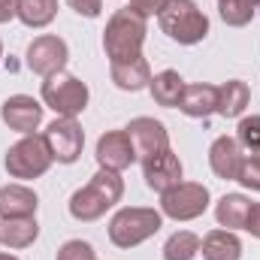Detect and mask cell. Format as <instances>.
<instances>
[{"label":"cell","mask_w":260,"mask_h":260,"mask_svg":"<svg viewBox=\"0 0 260 260\" xmlns=\"http://www.w3.org/2000/svg\"><path fill=\"white\" fill-rule=\"evenodd\" d=\"M121 194H124V179L115 170L100 167L85 188H79L70 197V215L76 221H97L106 215V209H112L121 200Z\"/></svg>","instance_id":"1"},{"label":"cell","mask_w":260,"mask_h":260,"mask_svg":"<svg viewBox=\"0 0 260 260\" xmlns=\"http://www.w3.org/2000/svg\"><path fill=\"white\" fill-rule=\"evenodd\" d=\"M145 34H148L145 15H139V12L130 9V6L115 9V15L106 21V30H103V49H106V58H109L112 64L142 58Z\"/></svg>","instance_id":"2"},{"label":"cell","mask_w":260,"mask_h":260,"mask_svg":"<svg viewBox=\"0 0 260 260\" xmlns=\"http://www.w3.org/2000/svg\"><path fill=\"white\" fill-rule=\"evenodd\" d=\"M157 24L179 46H197L209 34V18L194 0H167L157 12Z\"/></svg>","instance_id":"3"},{"label":"cell","mask_w":260,"mask_h":260,"mask_svg":"<svg viewBox=\"0 0 260 260\" xmlns=\"http://www.w3.org/2000/svg\"><path fill=\"white\" fill-rule=\"evenodd\" d=\"M160 227H164V215L157 209L127 206V209H121V212L112 215V221H109V239H112L115 248H136L145 239H151Z\"/></svg>","instance_id":"4"},{"label":"cell","mask_w":260,"mask_h":260,"mask_svg":"<svg viewBox=\"0 0 260 260\" xmlns=\"http://www.w3.org/2000/svg\"><path fill=\"white\" fill-rule=\"evenodd\" d=\"M40 94H43V103L49 109H55L61 118H76L88 106V85L67 70L55 73V76H46Z\"/></svg>","instance_id":"5"},{"label":"cell","mask_w":260,"mask_h":260,"mask_svg":"<svg viewBox=\"0 0 260 260\" xmlns=\"http://www.w3.org/2000/svg\"><path fill=\"white\" fill-rule=\"evenodd\" d=\"M49 167H52V151H49L46 139L37 136V133L21 136L6 151V173L12 179H24V182L27 179H40V176L49 173Z\"/></svg>","instance_id":"6"},{"label":"cell","mask_w":260,"mask_h":260,"mask_svg":"<svg viewBox=\"0 0 260 260\" xmlns=\"http://www.w3.org/2000/svg\"><path fill=\"white\" fill-rule=\"evenodd\" d=\"M209 209V188L200 182H179L160 194V212L173 221H194Z\"/></svg>","instance_id":"7"},{"label":"cell","mask_w":260,"mask_h":260,"mask_svg":"<svg viewBox=\"0 0 260 260\" xmlns=\"http://www.w3.org/2000/svg\"><path fill=\"white\" fill-rule=\"evenodd\" d=\"M43 139L52 151V160H58V164H76L82 154V145H85L82 124L76 118H61V115L46 127Z\"/></svg>","instance_id":"8"},{"label":"cell","mask_w":260,"mask_h":260,"mask_svg":"<svg viewBox=\"0 0 260 260\" xmlns=\"http://www.w3.org/2000/svg\"><path fill=\"white\" fill-rule=\"evenodd\" d=\"M67 58H70V49H67V43L61 37H55V34H43V37H37L30 46H27V70L30 73H37V76H55V73H61L67 67Z\"/></svg>","instance_id":"9"},{"label":"cell","mask_w":260,"mask_h":260,"mask_svg":"<svg viewBox=\"0 0 260 260\" xmlns=\"http://www.w3.org/2000/svg\"><path fill=\"white\" fill-rule=\"evenodd\" d=\"M124 130H127L130 142H133L136 160H151V157L170 151V133H167V127L157 118H148V115L133 118Z\"/></svg>","instance_id":"10"},{"label":"cell","mask_w":260,"mask_h":260,"mask_svg":"<svg viewBox=\"0 0 260 260\" xmlns=\"http://www.w3.org/2000/svg\"><path fill=\"white\" fill-rule=\"evenodd\" d=\"M43 109L46 106L40 100H34L27 94H15V97H9L0 106V118H3V124L9 130L27 136V133H34V130L43 124Z\"/></svg>","instance_id":"11"},{"label":"cell","mask_w":260,"mask_h":260,"mask_svg":"<svg viewBox=\"0 0 260 260\" xmlns=\"http://www.w3.org/2000/svg\"><path fill=\"white\" fill-rule=\"evenodd\" d=\"M136 160V151H133V142H130L127 130H109L97 139V164L106 167V170H127L130 164Z\"/></svg>","instance_id":"12"},{"label":"cell","mask_w":260,"mask_h":260,"mask_svg":"<svg viewBox=\"0 0 260 260\" xmlns=\"http://www.w3.org/2000/svg\"><path fill=\"white\" fill-rule=\"evenodd\" d=\"M142 179L151 191L167 194L170 188H176L182 182V160L173 151H164L151 160H142Z\"/></svg>","instance_id":"13"},{"label":"cell","mask_w":260,"mask_h":260,"mask_svg":"<svg viewBox=\"0 0 260 260\" xmlns=\"http://www.w3.org/2000/svg\"><path fill=\"white\" fill-rule=\"evenodd\" d=\"M242 160H245V154H242V145L236 142V136H218L209 148V167L224 182H236Z\"/></svg>","instance_id":"14"},{"label":"cell","mask_w":260,"mask_h":260,"mask_svg":"<svg viewBox=\"0 0 260 260\" xmlns=\"http://www.w3.org/2000/svg\"><path fill=\"white\" fill-rule=\"evenodd\" d=\"M179 109L188 115V118H209L212 112H218V88L215 85H185L182 91V100H179Z\"/></svg>","instance_id":"15"},{"label":"cell","mask_w":260,"mask_h":260,"mask_svg":"<svg viewBox=\"0 0 260 260\" xmlns=\"http://www.w3.org/2000/svg\"><path fill=\"white\" fill-rule=\"evenodd\" d=\"M40 200L24 185H3L0 188V218H27L37 215Z\"/></svg>","instance_id":"16"},{"label":"cell","mask_w":260,"mask_h":260,"mask_svg":"<svg viewBox=\"0 0 260 260\" xmlns=\"http://www.w3.org/2000/svg\"><path fill=\"white\" fill-rule=\"evenodd\" d=\"M37 236H40V224L34 215L0 221V245H6V248H27L37 242Z\"/></svg>","instance_id":"17"},{"label":"cell","mask_w":260,"mask_h":260,"mask_svg":"<svg viewBox=\"0 0 260 260\" xmlns=\"http://www.w3.org/2000/svg\"><path fill=\"white\" fill-rule=\"evenodd\" d=\"M203 260H239L242 257V242L233 230H212L206 233V239L200 242Z\"/></svg>","instance_id":"18"},{"label":"cell","mask_w":260,"mask_h":260,"mask_svg":"<svg viewBox=\"0 0 260 260\" xmlns=\"http://www.w3.org/2000/svg\"><path fill=\"white\" fill-rule=\"evenodd\" d=\"M248 212H251V200L242 194H224L215 206V221L224 227V230H245V221H248Z\"/></svg>","instance_id":"19"},{"label":"cell","mask_w":260,"mask_h":260,"mask_svg":"<svg viewBox=\"0 0 260 260\" xmlns=\"http://www.w3.org/2000/svg\"><path fill=\"white\" fill-rule=\"evenodd\" d=\"M112 82L121 91H142L151 82V67H148L145 58H133V61L112 64Z\"/></svg>","instance_id":"20"},{"label":"cell","mask_w":260,"mask_h":260,"mask_svg":"<svg viewBox=\"0 0 260 260\" xmlns=\"http://www.w3.org/2000/svg\"><path fill=\"white\" fill-rule=\"evenodd\" d=\"M148 91H151V97H154L157 106L176 109L179 100H182V91H185V79H182L176 70H164V73H157V76L148 82Z\"/></svg>","instance_id":"21"},{"label":"cell","mask_w":260,"mask_h":260,"mask_svg":"<svg viewBox=\"0 0 260 260\" xmlns=\"http://www.w3.org/2000/svg\"><path fill=\"white\" fill-rule=\"evenodd\" d=\"M248 103H251V91H248L245 82L230 79L227 85L218 88V115H224V118H239Z\"/></svg>","instance_id":"22"},{"label":"cell","mask_w":260,"mask_h":260,"mask_svg":"<svg viewBox=\"0 0 260 260\" xmlns=\"http://www.w3.org/2000/svg\"><path fill=\"white\" fill-rule=\"evenodd\" d=\"M58 15V0H18L15 3V18L24 27H46Z\"/></svg>","instance_id":"23"},{"label":"cell","mask_w":260,"mask_h":260,"mask_svg":"<svg viewBox=\"0 0 260 260\" xmlns=\"http://www.w3.org/2000/svg\"><path fill=\"white\" fill-rule=\"evenodd\" d=\"M197 254H200V236L191 230L173 233L164 245V260H194Z\"/></svg>","instance_id":"24"},{"label":"cell","mask_w":260,"mask_h":260,"mask_svg":"<svg viewBox=\"0 0 260 260\" xmlns=\"http://www.w3.org/2000/svg\"><path fill=\"white\" fill-rule=\"evenodd\" d=\"M218 12L230 27H245L257 12V0H218Z\"/></svg>","instance_id":"25"},{"label":"cell","mask_w":260,"mask_h":260,"mask_svg":"<svg viewBox=\"0 0 260 260\" xmlns=\"http://www.w3.org/2000/svg\"><path fill=\"white\" fill-rule=\"evenodd\" d=\"M236 142L245 148V151H257L260 148V115H248L239 121L236 127Z\"/></svg>","instance_id":"26"},{"label":"cell","mask_w":260,"mask_h":260,"mask_svg":"<svg viewBox=\"0 0 260 260\" xmlns=\"http://www.w3.org/2000/svg\"><path fill=\"white\" fill-rule=\"evenodd\" d=\"M236 182H239L242 188H248V191H260V160L254 154H248V157L242 160Z\"/></svg>","instance_id":"27"},{"label":"cell","mask_w":260,"mask_h":260,"mask_svg":"<svg viewBox=\"0 0 260 260\" xmlns=\"http://www.w3.org/2000/svg\"><path fill=\"white\" fill-rule=\"evenodd\" d=\"M55 260H97V257H94V248H91L88 242L70 239V242H64V245L58 248V257Z\"/></svg>","instance_id":"28"},{"label":"cell","mask_w":260,"mask_h":260,"mask_svg":"<svg viewBox=\"0 0 260 260\" xmlns=\"http://www.w3.org/2000/svg\"><path fill=\"white\" fill-rule=\"evenodd\" d=\"M67 6H70L73 12L85 15V18H97L100 9H103V0H67Z\"/></svg>","instance_id":"29"},{"label":"cell","mask_w":260,"mask_h":260,"mask_svg":"<svg viewBox=\"0 0 260 260\" xmlns=\"http://www.w3.org/2000/svg\"><path fill=\"white\" fill-rule=\"evenodd\" d=\"M164 3H167V0H130L127 6H130V9H136L139 15H145V18H148V15H157V12L164 9Z\"/></svg>","instance_id":"30"},{"label":"cell","mask_w":260,"mask_h":260,"mask_svg":"<svg viewBox=\"0 0 260 260\" xmlns=\"http://www.w3.org/2000/svg\"><path fill=\"white\" fill-rule=\"evenodd\" d=\"M245 230L260 239V203H251V212H248V221H245Z\"/></svg>","instance_id":"31"},{"label":"cell","mask_w":260,"mask_h":260,"mask_svg":"<svg viewBox=\"0 0 260 260\" xmlns=\"http://www.w3.org/2000/svg\"><path fill=\"white\" fill-rule=\"evenodd\" d=\"M15 3L18 0H0V24H6V21L15 18Z\"/></svg>","instance_id":"32"},{"label":"cell","mask_w":260,"mask_h":260,"mask_svg":"<svg viewBox=\"0 0 260 260\" xmlns=\"http://www.w3.org/2000/svg\"><path fill=\"white\" fill-rule=\"evenodd\" d=\"M0 260H18L15 254H0Z\"/></svg>","instance_id":"33"},{"label":"cell","mask_w":260,"mask_h":260,"mask_svg":"<svg viewBox=\"0 0 260 260\" xmlns=\"http://www.w3.org/2000/svg\"><path fill=\"white\" fill-rule=\"evenodd\" d=\"M251 154H254V157H257V160H260V148H257V151H251Z\"/></svg>","instance_id":"34"},{"label":"cell","mask_w":260,"mask_h":260,"mask_svg":"<svg viewBox=\"0 0 260 260\" xmlns=\"http://www.w3.org/2000/svg\"><path fill=\"white\" fill-rule=\"evenodd\" d=\"M0 58H3V40H0Z\"/></svg>","instance_id":"35"},{"label":"cell","mask_w":260,"mask_h":260,"mask_svg":"<svg viewBox=\"0 0 260 260\" xmlns=\"http://www.w3.org/2000/svg\"><path fill=\"white\" fill-rule=\"evenodd\" d=\"M257 3H260V0H257Z\"/></svg>","instance_id":"36"}]
</instances>
